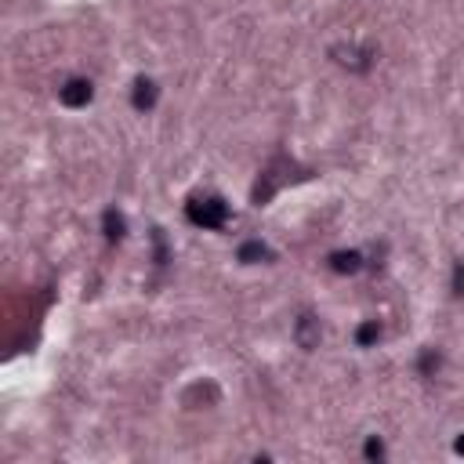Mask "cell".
<instances>
[{
  "label": "cell",
  "mask_w": 464,
  "mask_h": 464,
  "mask_svg": "<svg viewBox=\"0 0 464 464\" xmlns=\"http://www.w3.org/2000/svg\"><path fill=\"white\" fill-rule=\"evenodd\" d=\"M265 258H272V254H268L265 243H258V239L239 247V261H243V265H258V261H265Z\"/></svg>",
  "instance_id": "obj_6"
},
{
  "label": "cell",
  "mask_w": 464,
  "mask_h": 464,
  "mask_svg": "<svg viewBox=\"0 0 464 464\" xmlns=\"http://www.w3.org/2000/svg\"><path fill=\"white\" fill-rule=\"evenodd\" d=\"M294 338H298L301 348H316V345H319V319L305 312V316L294 323Z\"/></svg>",
  "instance_id": "obj_3"
},
{
  "label": "cell",
  "mask_w": 464,
  "mask_h": 464,
  "mask_svg": "<svg viewBox=\"0 0 464 464\" xmlns=\"http://www.w3.org/2000/svg\"><path fill=\"white\" fill-rule=\"evenodd\" d=\"M185 214L200 229H221V225H225V218H229V207H225L221 196H196L193 203L185 207Z\"/></svg>",
  "instance_id": "obj_1"
},
{
  "label": "cell",
  "mask_w": 464,
  "mask_h": 464,
  "mask_svg": "<svg viewBox=\"0 0 464 464\" xmlns=\"http://www.w3.org/2000/svg\"><path fill=\"white\" fill-rule=\"evenodd\" d=\"M454 286L464 294V261H461V265H457V272H454Z\"/></svg>",
  "instance_id": "obj_11"
},
{
  "label": "cell",
  "mask_w": 464,
  "mask_h": 464,
  "mask_svg": "<svg viewBox=\"0 0 464 464\" xmlns=\"http://www.w3.org/2000/svg\"><path fill=\"white\" fill-rule=\"evenodd\" d=\"M421 370H424V374L439 370V352H431V348L424 352V356H421Z\"/></svg>",
  "instance_id": "obj_9"
},
{
  "label": "cell",
  "mask_w": 464,
  "mask_h": 464,
  "mask_svg": "<svg viewBox=\"0 0 464 464\" xmlns=\"http://www.w3.org/2000/svg\"><path fill=\"white\" fill-rule=\"evenodd\" d=\"M363 454L370 457V461H374V457H385V446H381V439H370V442H366V450H363Z\"/></svg>",
  "instance_id": "obj_10"
},
{
  "label": "cell",
  "mask_w": 464,
  "mask_h": 464,
  "mask_svg": "<svg viewBox=\"0 0 464 464\" xmlns=\"http://www.w3.org/2000/svg\"><path fill=\"white\" fill-rule=\"evenodd\" d=\"M330 268L334 272H359L363 268V254L359 250H338V254H330Z\"/></svg>",
  "instance_id": "obj_5"
},
{
  "label": "cell",
  "mask_w": 464,
  "mask_h": 464,
  "mask_svg": "<svg viewBox=\"0 0 464 464\" xmlns=\"http://www.w3.org/2000/svg\"><path fill=\"white\" fill-rule=\"evenodd\" d=\"M105 236L109 239H120L123 236V218L117 211H105Z\"/></svg>",
  "instance_id": "obj_8"
},
{
  "label": "cell",
  "mask_w": 464,
  "mask_h": 464,
  "mask_svg": "<svg viewBox=\"0 0 464 464\" xmlns=\"http://www.w3.org/2000/svg\"><path fill=\"white\" fill-rule=\"evenodd\" d=\"M457 454H464V439H457Z\"/></svg>",
  "instance_id": "obj_12"
},
{
  "label": "cell",
  "mask_w": 464,
  "mask_h": 464,
  "mask_svg": "<svg viewBox=\"0 0 464 464\" xmlns=\"http://www.w3.org/2000/svg\"><path fill=\"white\" fill-rule=\"evenodd\" d=\"M156 84H153V80L149 76H138L135 80V94H131V98H135V109H141V113H146V109H153L156 105Z\"/></svg>",
  "instance_id": "obj_4"
},
{
  "label": "cell",
  "mask_w": 464,
  "mask_h": 464,
  "mask_svg": "<svg viewBox=\"0 0 464 464\" xmlns=\"http://www.w3.org/2000/svg\"><path fill=\"white\" fill-rule=\"evenodd\" d=\"M377 338H381V327H377V323H363V327L356 330V341H359V348H370Z\"/></svg>",
  "instance_id": "obj_7"
},
{
  "label": "cell",
  "mask_w": 464,
  "mask_h": 464,
  "mask_svg": "<svg viewBox=\"0 0 464 464\" xmlns=\"http://www.w3.org/2000/svg\"><path fill=\"white\" fill-rule=\"evenodd\" d=\"M91 94H94V87H91V80H84V76H73V80H66V84L58 87L62 105H69V109L87 105V102H91Z\"/></svg>",
  "instance_id": "obj_2"
}]
</instances>
